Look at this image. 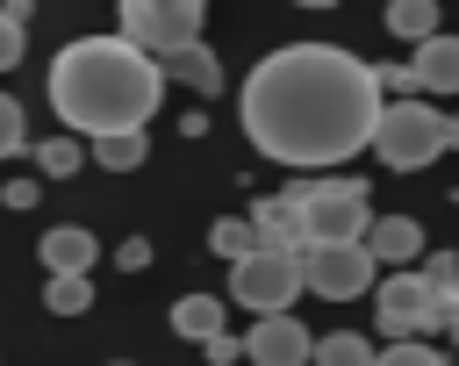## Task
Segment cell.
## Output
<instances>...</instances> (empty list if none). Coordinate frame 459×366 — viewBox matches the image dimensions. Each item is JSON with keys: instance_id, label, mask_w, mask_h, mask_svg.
Wrapping results in <instances>:
<instances>
[{"instance_id": "cell-23", "label": "cell", "mask_w": 459, "mask_h": 366, "mask_svg": "<svg viewBox=\"0 0 459 366\" xmlns=\"http://www.w3.org/2000/svg\"><path fill=\"white\" fill-rule=\"evenodd\" d=\"M423 280H430V287L445 294V309L459 316V258H452V251H430V266H423Z\"/></svg>"}, {"instance_id": "cell-1", "label": "cell", "mask_w": 459, "mask_h": 366, "mask_svg": "<svg viewBox=\"0 0 459 366\" xmlns=\"http://www.w3.org/2000/svg\"><path fill=\"white\" fill-rule=\"evenodd\" d=\"M380 108H387L380 72L344 43H280L237 86V122L251 151L294 172H323L366 151Z\"/></svg>"}, {"instance_id": "cell-16", "label": "cell", "mask_w": 459, "mask_h": 366, "mask_svg": "<svg viewBox=\"0 0 459 366\" xmlns=\"http://www.w3.org/2000/svg\"><path fill=\"white\" fill-rule=\"evenodd\" d=\"M437 22H445L437 0H387V29H394L402 43H430V36H445Z\"/></svg>"}, {"instance_id": "cell-15", "label": "cell", "mask_w": 459, "mask_h": 366, "mask_svg": "<svg viewBox=\"0 0 459 366\" xmlns=\"http://www.w3.org/2000/svg\"><path fill=\"white\" fill-rule=\"evenodd\" d=\"M172 330H179V337H201V344L222 337V301H215V294H179V301H172Z\"/></svg>"}, {"instance_id": "cell-9", "label": "cell", "mask_w": 459, "mask_h": 366, "mask_svg": "<svg viewBox=\"0 0 459 366\" xmlns=\"http://www.w3.org/2000/svg\"><path fill=\"white\" fill-rule=\"evenodd\" d=\"M308 359H316V337L294 316H258L244 330V366H308Z\"/></svg>"}, {"instance_id": "cell-31", "label": "cell", "mask_w": 459, "mask_h": 366, "mask_svg": "<svg viewBox=\"0 0 459 366\" xmlns=\"http://www.w3.org/2000/svg\"><path fill=\"white\" fill-rule=\"evenodd\" d=\"M452 151H459V115H452Z\"/></svg>"}, {"instance_id": "cell-25", "label": "cell", "mask_w": 459, "mask_h": 366, "mask_svg": "<svg viewBox=\"0 0 459 366\" xmlns=\"http://www.w3.org/2000/svg\"><path fill=\"white\" fill-rule=\"evenodd\" d=\"M22 29H29V22L0 14V72H14V65H22Z\"/></svg>"}, {"instance_id": "cell-17", "label": "cell", "mask_w": 459, "mask_h": 366, "mask_svg": "<svg viewBox=\"0 0 459 366\" xmlns=\"http://www.w3.org/2000/svg\"><path fill=\"white\" fill-rule=\"evenodd\" d=\"M143 151H151V136H143V129L93 136V165H100V172H136V165H143Z\"/></svg>"}, {"instance_id": "cell-20", "label": "cell", "mask_w": 459, "mask_h": 366, "mask_svg": "<svg viewBox=\"0 0 459 366\" xmlns=\"http://www.w3.org/2000/svg\"><path fill=\"white\" fill-rule=\"evenodd\" d=\"M308 366H373V337L330 330V337H316V359H308Z\"/></svg>"}, {"instance_id": "cell-8", "label": "cell", "mask_w": 459, "mask_h": 366, "mask_svg": "<svg viewBox=\"0 0 459 366\" xmlns=\"http://www.w3.org/2000/svg\"><path fill=\"white\" fill-rule=\"evenodd\" d=\"M373 251H366V237L359 244H308L301 251V280L323 294V301H359L366 287H373Z\"/></svg>"}, {"instance_id": "cell-22", "label": "cell", "mask_w": 459, "mask_h": 366, "mask_svg": "<svg viewBox=\"0 0 459 366\" xmlns=\"http://www.w3.org/2000/svg\"><path fill=\"white\" fill-rule=\"evenodd\" d=\"M251 244H258V230H251V215H222V222L208 230V251H215V258H230V266H237V258H244Z\"/></svg>"}, {"instance_id": "cell-27", "label": "cell", "mask_w": 459, "mask_h": 366, "mask_svg": "<svg viewBox=\"0 0 459 366\" xmlns=\"http://www.w3.org/2000/svg\"><path fill=\"white\" fill-rule=\"evenodd\" d=\"M0 201H7V208H36V201H43V187H36V179H7V187H0Z\"/></svg>"}, {"instance_id": "cell-18", "label": "cell", "mask_w": 459, "mask_h": 366, "mask_svg": "<svg viewBox=\"0 0 459 366\" xmlns=\"http://www.w3.org/2000/svg\"><path fill=\"white\" fill-rule=\"evenodd\" d=\"M43 309L50 316H86L93 309V273H50L43 280Z\"/></svg>"}, {"instance_id": "cell-5", "label": "cell", "mask_w": 459, "mask_h": 366, "mask_svg": "<svg viewBox=\"0 0 459 366\" xmlns=\"http://www.w3.org/2000/svg\"><path fill=\"white\" fill-rule=\"evenodd\" d=\"M301 287H308L301 280V251H280V244H251L230 266V301L251 309V316H287Z\"/></svg>"}, {"instance_id": "cell-30", "label": "cell", "mask_w": 459, "mask_h": 366, "mask_svg": "<svg viewBox=\"0 0 459 366\" xmlns=\"http://www.w3.org/2000/svg\"><path fill=\"white\" fill-rule=\"evenodd\" d=\"M294 7H337V0H294Z\"/></svg>"}, {"instance_id": "cell-3", "label": "cell", "mask_w": 459, "mask_h": 366, "mask_svg": "<svg viewBox=\"0 0 459 366\" xmlns=\"http://www.w3.org/2000/svg\"><path fill=\"white\" fill-rule=\"evenodd\" d=\"M452 151V115H437L423 93H409V100H387L380 108V129H373V158L387 165V172H423L430 158H445Z\"/></svg>"}, {"instance_id": "cell-19", "label": "cell", "mask_w": 459, "mask_h": 366, "mask_svg": "<svg viewBox=\"0 0 459 366\" xmlns=\"http://www.w3.org/2000/svg\"><path fill=\"white\" fill-rule=\"evenodd\" d=\"M29 158H36V172H43V179H72V172H79V158H86V144H79V136H36V144H29Z\"/></svg>"}, {"instance_id": "cell-26", "label": "cell", "mask_w": 459, "mask_h": 366, "mask_svg": "<svg viewBox=\"0 0 459 366\" xmlns=\"http://www.w3.org/2000/svg\"><path fill=\"white\" fill-rule=\"evenodd\" d=\"M115 266H122V273H143V266H151V237H129V244H115Z\"/></svg>"}, {"instance_id": "cell-7", "label": "cell", "mask_w": 459, "mask_h": 366, "mask_svg": "<svg viewBox=\"0 0 459 366\" xmlns=\"http://www.w3.org/2000/svg\"><path fill=\"white\" fill-rule=\"evenodd\" d=\"M373 323L387 330V344H394V337H437V330H452V309H445V294H437L423 273L394 266V273L373 287Z\"/></svg>"}, {"instance_id": "cell-24", "label": "cell", "mask_w": 459, "mask_h": 366, "mask_svg": "<svg viewBox=\"0 0 459 366\" xmlns=\"http://www.w3.org/2000/svg\"><path fill=\"white\" fill-rule=\"evenodd\" d=\"M29 144V129H22V108H14V93H0V158H14Z\"/></svg>"}, {"instance_id": "cell-11", "label": "cell", "mask_w": 459, "mask_h": 366, "mask_svg": "<svg viewBox=\"0 0 459 366\" xmlns=\"http://www.w3.org/2000/svg\"><path fill=\"white\" fill-rule=\"evenodd\" d=\"M43 266L50 273H93V258H100V237L86 230V222H57V230H43Z\"/></svg>"}, {"instance_id": "cell-34", "label": "cell", "mask_w": 459, "mask_h": 366, "mask_svg": "<svg viewBox=\"0 0 459 366\" xmlns=\"http://www.w3.org/2000/svg\"><path fill=\"white\" fill-rule=\"evenodd\" d=\"M452 201H459V194H452Z\"/></svg>"}, {"instance_id": "cell-6", "label": "cell", "mask_w": 459, "mask_h": 366, "mask_svg": "<svg viewBox=\"0 0 459 366\" xmlns=\"http://www.w3.org/2000/svg\"><path fill=\"white\" fill-rule=\"evenodd\" d=\"M201 22H208V0H115V36H129L158 65L186 43H201Z\"/></svg>"}, {"instance_id": "cell-33", "label": "cell", "mask_w": 459, "mask_h": 366, "mask_svg": "<svg viewBox=\"0 0 459 366\" xmlns=\"http://www.w3.org/2000/svg\"><path fill=\"white\" fill-rule=\"evenodd\" d=\"M115 366H136V359H115Z\"/></svg>"}, {"instance_id": "cell-14", "label": "cell", "mask_w": 459, "mask_h": 366, "mask_svg": "<svg viewBox=\"0 0 459 366\" xmlns=\"http://www.w3.org/2000/svg\"><path fill=\"white\" fill-rule=\"evenodd\" d=\"M165 86H194V93L208 100V93H222V57H215L208 43H186V50L165 57Z\"/></svg>"}, {"instance_id": "cell-13", "label": "cell", "mask_w": 459, "mask_h": 366, "mask_svg": "<svg viewBox=\"0 0 459 366\" xmlns=\"http://www.w3.org/2000/svg\"><path fill=\"white\" fill-rule=\"evenodd\" d=\"M409 72H416L423 93H459V36H430V43H416Z\"/></svg>"}, {"instance_id": "cell-2", "label": "cell", "mask_w": 459, "mask_h": 366, "mask_svg": "<svg viewBox=\"0 0 459 366\" xmlns=\"http://www.w3.org/2000/svg\"><path fill=\"white\" fill-rule=\"evenodd\" d=\"M158 100H165V65L129 36H79L50 57V108L86 144L115 129H143Z\"/></svg>"}, {"instance_id": "cell-32", "label": "cell", "mask_w": 459, "mask_h": 366, "mask_svg": "<svg viewBox=\"0 0 459 366\" xmlns=\"http://www.w3.org/2000/svg\"><path fill=\"white\" fill-rule=\"evenodd\" d=\"M452 344H459V316H452Z\"/></svg>"}, {"instance_id": "cell-10", "label": "cell", "mask_w": 459, "mask_h": 366, "mask_svg": "<svg viewBox=\"0 0 459 366\" xmlns=\"http://www.w3.org/2000/svg\"><path fill=\"white\" fill-rule=\"evenodd\" d=\"M251 230H258V244H280V251H308V215H301V201L280 187V194H265L258 208H251Z\"/></svg>"}, {"instance_id": "cell-29", "label": "cell", "mask_w": 459, "mask_h": 366, "mask_svg": "<svg viewBox=\"0 0 459 366\" xmlns=\"http://www.w3.org/2000/svg\"><path fill=\"white\" fill-rule=\"evenodd\" d=\"M0 14H14V22H29V14H36V0H0Z\"/></svg>"}, {"instance_id": "cell-4", "label": "cell", "mask_w": 459, "mask_h": 366, "mask_svg": "<svg viewBox=\"0 0 459 366\" xmlns=\"http://www.w3.org/2000/svg\"><path fill=\"white\" fill-rule=\"evenodd\" d=\"M294 201H301V215H308V244H359L366 230H373V201H366V187L359 179H344V172H316V179H294L287 187Z\"/></svg>"}, {"instance_id": "cell-21", "label": "cell", "mask_w": 459, "mask_h": 366, "mask_svg": "<svg viewBox=\"0 0 459 366\" xmlns=\"http://www.w3.org/2000/svg\"><path fill=\"white\" fill-rule=\"evenodd\" d=\"M373 366H452V359L437 352V337H394L373 352Z\"/></svg>"}, {"instance_id": "cell-28", "label": "cell", "mask_w": 459, "mask_h": 366, "mask_svg": "<svg viewBox=\"0 0 459 366\" xmlns=\"http://www.w3.org/2000/svg\"><path fill=\"white\" fill-rule=\"evenodd\" d=\"M208 359H215V366H237V359H244V337H230V330L208 337Z\"/></svg>"}, {"instance_id": "cell-12", "label": "cell", "mask_w": 459, "mask_h": 366, "mask_svg": "<svg viewBox=\"0 0 459 366\" xmlns=\"http://www.w3.org/2000/svg\"><path fill=\"white\" fill-rule=\"evenodd\" d=\"M366 251H373L380 266H409V258L423 251V222H416V215H373Z\"/></svg>"}]
</instances>
